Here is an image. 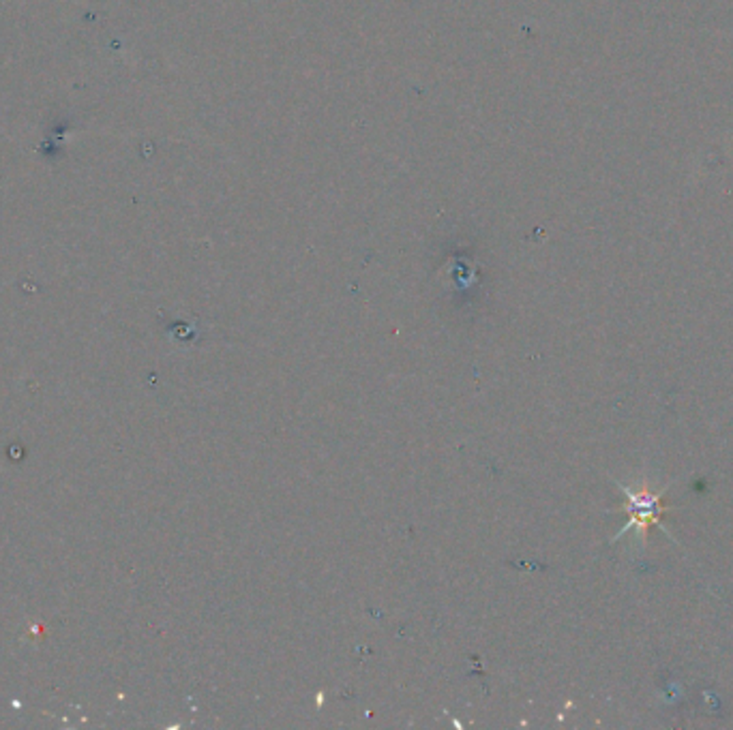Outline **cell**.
<instances>
[{"label":"cell","mask_w":733,"mask_h":730,"mask_svg":"<svg viewBox=\"0 0 733 730\" xmlns=\"http://www.w3.org/2000/svg\"><path fill=\"white\" fill-rule=\"evenodd\" d=\"M628 495H631L633 499V525H639V527H648L650 521H657L658 516V497H652L650 493H643L642 497L639 495H633L631 491H627Z\"/></svg>","instance_id":"obj_1"}]
</instances>
